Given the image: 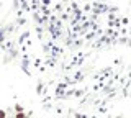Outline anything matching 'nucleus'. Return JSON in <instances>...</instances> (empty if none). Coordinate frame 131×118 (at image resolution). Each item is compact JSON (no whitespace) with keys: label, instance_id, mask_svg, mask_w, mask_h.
<instances>
[{"label":"nucleus","instance_id":"obj_1","mask_svg":"<svg viewBox=\"0 0 131 118\" xmlns=\"http://www.w3.org/2000/svg\"><path fill=\"white\" fill-rule=\"evenodd\" d=\"M25 116H26V115H25L23 112H18V113H16V118H25Z\"/></svg>","mask_w":131,"mask_h":118},{"label":"nucleus","instance_id":"obj_3","mask_svg":"<svg viewBox=\"0 0 131 118\" xmlns=\"http://www.w3.org/2000/svg\"><path fill=\"white\" fill-rule=\"evenodd\" d=\"M5 116H7V113L3 112V110H0V118H5Z\"/></svg>","mask_w":131,"mask_h":118},{"label":"nucleus","instance_id":"obj_2","mask_svg":"<svg viewBox=\"0 0 131 118\" xmlns=\"http://www.w3.org/2000/svg\"><path fill=\"white\" fill-rule=\"evenodd\" d=\"M15 110H16V112H23V108H21V105H15Z\"/></svg>","mask_w":131,"mask_h":118}]
</instances>
